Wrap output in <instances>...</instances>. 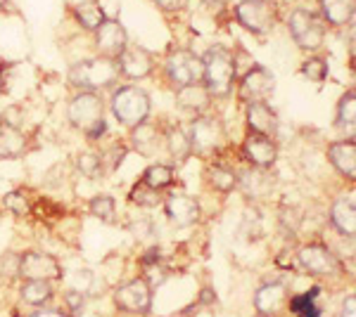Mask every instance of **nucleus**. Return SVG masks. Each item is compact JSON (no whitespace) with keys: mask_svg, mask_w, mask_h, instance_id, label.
<instances>
[{"mask_svg":"<svg viewBox=\"0 0 356 317\" xmlns=\"http://www.w3.org/2000/svg\"><path fill=\"white\" fill-rule=\"evenodd\" d=\"M74 17H76V22L86 28V31H97V26L107 19L105 12H102V8L95 3V0H83V3H79L76 8H74Z\"/></svg>","mask_w":356,"mask_h":317,"instance_id":"nucleus-28","label":"nucleus"},{"mask_svg":"<svg viewBox=\"0 0 356 317\" xmlns=\"http://www.w3.org/2000/svg\"><path fill=\"white\" fill-rule=\"evenodd\" d=\"M65 303H67V310H72L74 315L83 313V305H86V296H83V291L69 289V291L65 293Z\"/></svg>","mask_w":356,"mask_h":317,"instance_id":"nucleus-38","label":"nucleus"},{"mask_svg":"<svg viewBox=\"0 0 356 317\" xmlns=\"http://www.w3.org/2000/svg\"><path fill=\"white\" fill-rule=\"evenodd\" d=\"M152 3H157V8L166 10V12H176L186 5V0H152Z\"/></svg>","mask_w":356,"mask_h":317,"instance_id":"nucleus-39","label":"nucleus"},{"mask_svg":"<svg viewBox=\"0 0 356 317\" xmlns=\"http://www.w3.org/2000/svg\"><path fill=\"white\" fill-rule=\"evenodd\" d=\"M26 149V137L17 126H10L0 117V159H17Z\"/></svg>","mask_w":356,"mask_h":317,"instance_id":"nucleus-24","label":"nucleus"},{"mask_svg":"<svg viewBox=\"0 0 356 317\" xmlns=\"http://www.w3.org/2000/svg\"><path fill=\"white\" fill-rule=\"evenodd\" d=\"M159 142H164V135L159 132V128L150 121H143V123L134 126V132H131V145L138 154L143 157H154L159 149Z\"/></svg>","mask_w":356,"mask_h":317,"instance_id":"nucleus-19","label":"nucleus"},{"mask_svg":"<svg viewBox=\"0 0 356 317\" xmlns=\"http://www.w3.org/2000/svg\"><path fill=\"white\" fill-rule=\"evenodd\" d=\"M288 298L290 293L285 289V284L268 282V284L259 286V291L254 293V308L259 315H278L288 305Z\"/></svg>","mask_w":356,"mask_h":317,"instance_id":"nucleus-17","label":"nucleus"},{"mask_svg":"<svg viewBox=\"0 0 356 317\" xmlns=\"http://www.w3.org/2000/svg\"><path fill=\"white\" fill-rule=\"evenodd\" d=\"M245 119L250 126V132H259V135L273 137L278 132V117L266 102H250L245 109Z\"/></svg>","mask_w":356,"mask_h":317,"instance_id":"nucleus-18","label":"nucleus"},{"mask_svg":"<svg viewBox=\"0 0 356 317\" xmlns=\"http://www.w3.org/2000/svg\"><path fill=\"white\" fill-rule=\"evenodd\" d=\"M259 317H275V315H259Z\"/></svg>","mask_w":356,"mask_h":317,"instance_id":"nucleus-44","label":"nucleus"},{"mask_svg":"<svg viewBox=\"0 0 356 317\" xmlns=\"http://www.w3.org/2000/svg\"><path fill=\"white\" fill-rule=\"evenodd\" d=\"M321 12H323L325 24L347 26L354 22L356 0H321Z\"/></svg>","mask_w":356,"mask_h":317,"instance_id":"nucleus-23","label":"nucleus"},{"mask_svg":"<svg viewBox=\"0 0 356 317\" xmlns=\"http://www.w3.org/2000/svg\"><path fill=\"white\" fill-rule=\"evenodd\" d=\"M88 209H90V216H95L97 221H102V223L117 221V204H114V199L110 194H97V197H93Z\"/></svg>","mask_w":356,"mask_h":317,"instance_id":"nucleus-32","label":"nucleus"},{"mask_svg":"<svg viewBox=\"0 0 356 317\" xmlns=\"http://www.w3.org/2000/svg\"><path fill=\"white\" fill-rule=\"evenodd\" d=\"M164 211L176 228H191L200 221V204L191 194H169L164 199Z\"/></svg>","mask_w":356,"mask_h":317,"instance_id":"nucleus-16","label":"nucleus"},{"mask_svg":"<svg viewBox=\"0 0 356 317\" xmlns=\"http://www.w3.org/2000/svg\"><path fill=\"white\" fill-rule=\"evenodd\" d=\"M102 157L100 154H81L76 161V166H79V171L83 173V175H88V178H95V175H100L102 173Z\"/></svg>","mask_w":356,"mask_h":317,"instance_id":"nucleus-36","label":"nucleus"},{"mask_svg":"<svg viewBox=\"0 0 356 317\" xmlns=\"http://www.w3.org/2000/svg\"><path fill=\"white\" fill-rule=\"evenodd\" d=\"M164 71L169 83H174V88H186V85H197L204 78L202 69V57H197L191 50H171L169 57L164 62Z\"/></svg>","mask_w":356,"mask_h":317,"instance_id":"nucleus-5","label":"nucleus"},{"mask_svg":"<svg viewBox=\"0 0 356 317\" xmlns=\"http://www.w3.org/2000/svg\"><path fill=\"white\" fill-rule=\"evenodd\" d=\"M5 209L13 211L15 216H26L29 213V201L22 192H10L8 197H5Z\"/></svg>","mask_w":356,"mask_h":317,"instance_id":"nucleus-37","label":"nucleus"},{"mask_svg":"<svg viewBox=\"0 0 356 317\" xmlns=\"http://www.w3.org/2000/svg\"><path fill=\"white\" fill-rule=\"evenodd\" d=\"M114 303L129 315H147L152 310V286L147 284L145 277L124 282L114 291Z\"/></svg>","mask_w":356,"mask_h":317,"instance_id":"nucleus-8","label":"nucleus"},{"mask_svg":"<svg viewBox=\"0 0 356 317\" xmlns=\"http://www.w3.org/2000/svg\"><path fill=\"white\" fill-rule=\"evenodd\" d=\"M17 273L24 280H45L53 282L62 277V268L60 263L55 261L50 253H41V251H29L19 258L17 263Z\"/></svg>","mask_w":356,"mask_h":317,"instance_id":"nucleus-12","label":"nucleus"},{"mask_svg":"<svg viewBox=\"0 0 356 317\" xmlns=\"http://www.w3.org/2000/svg\"><path fill=\"white\" fill-rule=\"evenodd\" d=\"M321 296V286H314L307 293H297V296L288 298V308L290 313H295L297 317H321V308L316 305V298Z\"/></svg>","mask_w":356,"mask_h":317,"instance_id":"nucleus-27","label":"nucleus"},{"mask_svg":"<svg viewBox=\"0 0 356 317\" xmlns=\"http://www.w3.org/2000/svg\"><path fill=\"white\" fill-rule=\"evenodd\" d=\"M290 33L302 50H318L325 40V19L307 8H297L290 15Z\"/></svg>","mask_w":356,"mask_h":317,"instance_id":"nucleus-6","label":"nucleus"},{"mask_svg":"<svg viewBox=\"0 0 356 317\" xmlns=\"http://www.w3.org/2000/svg\"><path fill=\"white\" fill-rule=\"evenodd\" d=\"M302 270H307L314 277H328V275L340 273V261L325 244H304L300 253H297Z\"/></svg>","mask_w":356,"mask_h":317,"instance_id":"nucleus-11","label":"nucleus"},{"mask_svg":"<svg viewBox=\"0 0 356 317\" xmlns=\"http://www.w3.org/2000/svg\"><path fill=\"white\" fill-rule=\"evenodd\" d=\"M328 159L344 178L354 180V178H356V145H354V137H349V140H340V142H332V145L328 147Z\"/></svg>","mask_w":356,"mask_h":317,"instance_id":"nucleus-20","label":"nucleus"},{"mask_svg":"<svg viewBox=\"0 0 356 317\" xmlns=\"http://www.w3.org/2000/svg\"><path fill=\"white\" fill-rule=\"evenodd\" d=\"M129 45V33L122 26V22L117 19H105L95 31V48L100 57L107 60H117L124 53V48Z\"/></svg>","mask_w":356,"mask_h":317,"instance_id":"nucleus-13","label":"nucleus"},{"mask_svg":"<svg viewBox=\"0 0 356 317\" xmlns=\"http://www.w3.org/2000/svg\"><path fill=\"white\" fill-rule=\"evenodd\" d=\"M131 201H134V204H138V206H147V209H150V206H157L159 201H162V194L157 192V189H152V187H147L145 182H138V185L131 189Z\"/></svg>","mask_w":356,"mask_h":317,"instance_id":"nucleus-35","label":"nucleus"},{"mask_svg":"<svg viewBox=\"0 0 356 317\" xmlns=\"http://www.w3.org/2000/svg\"><path fill=\"white\" fill-rule=\"evenodd\" d=\"M243 157L257 169H271L278 159V147H275L273 137L259 135V132H247L243 142Z\"/></svg>","mask_w":356,"mask_h":317,"instance_id":"nucleus-15","label":"nucleus"},{"mask_svg":"<svg viewBox=\"0 0 356 317\" xmlns=\"http://www.w3.org/2000/svg\"><path fill=\"white\" fill-rule=\"evenodd\" d=\"M275 88V78L266 67L261 65H252L240 78V88L238 97L250 105V102H266V97L273 93Z\"/></svg>","mask_w":356,"mask_h":317,"instance_id":"nucleus-10","label":"nucleus"},{"mask_svg":"<svg viewBox=\"0 0 356 317\" xmlns=\"http://www.w3.org/2000/svg\"><path fill=\"white\" fill-rule=\"evenodd\" d=\"M119 76H122V74H119L117 60H107V57L83 60L69 69V83H72L74 88L90 90V93L112 88L119 80Z\"/></svg>","mask_w":356,"mask_h":317,"instance_id":"nucleus-3","label":"nucleus"},{"mask_svg":"<svg viewBox=\"0 0 356 317\" xmlns=\"http://www.w3.org/2000/svg\"><path fill=\"white\" fill-rule=\"evenodd\" d=\"M235 19L252 33H266L275 26L278 5L273 0H243L235 8Z\"/></svg>","mask_w":356,"mask_h":317,"instance_id":"nucleus-7","label":"nucleus"},{"mask_svg":"<svg viewBox=\"0 0 356 317\" xmlns=\"http://www.w3.org/2000/svg\"><path fill=\"white\" fill-rule=\"evenodd\" d=\"M202 5L209 12H221V10L226 8V0H202Z\"/></svg>","mask_w":356,"mask_h":317,"instance_id":"nucleus-42","label":"nucleus"},{"mask_svg":"<svg viewBox=\"0 0 356 317\" xmlns=\"http://www.w3.org/2000/svg\"><path fill=\"white\" fill-rule=\"evenodd\" d=\"M150 95L138 85H122L112 93V114L119 123L138 126L150 117Z\"/></svg>","mask_w":356,"mask_h":317,"instance_id":"nucleus-4","label":"nucleus"},{"mask_svg":"<svg viewBox=\"0 0 356 317\" xmlns=\"http://www.w3.org/2000/svg\"><path fill=\"white\" fill-rule=\"evenodd\" d=\"M209 178V185L216 189V192H231V189L238 187V173H235L231 166H223V164H214L207 173Z\"/></svg>","mask_w":356,"mask_h":317,"instance_id":"nucleus-29","label":"nucleus"},{"mask_svg":"<svg viewBox=\"0 0 356 317\" xmlns=\"http://www.w3.org/2000/svg\"><path fill=\"white\" fill-rule=\"evenodd\" d=\"M3 5H5V0H0V10H3Z\"/></svg>","mask_w":356,"mask_h":317,"instance_id":"nucleus-43","label":"nucleus"},{"mask_svg":"<svg viewBox=\"0 0 356 317\" xmlns=\"http://www.w3.org/2000/svg\"><path fill=\"white\" fill-rule=\"evenodd\" d=\"M330 221L337 230L344 234V237L352 239L356 232V201L354 194H344L332 204L330 209Z\"/></svg>","mask_w":356,"mask_h":317,"instance_id":"nucleus-21","label":"nucleus"},{"mask_svg":"<svg viewBox=\"0 0 356 317\" xmlns=\"http://www.w3.org/2000/svg\"><path fill=\"white\" fill-rule=\"evenodd\" d=\"M268 169H257V166H252V169L243 171L238 175V187H243V192L247 197H266L268 192L273 189V178L266 173Z\"/></svg>","mask_w":356,"mask_h":317,"instance_id":"nucleus-22","label":"nucleus"},{"mask_svg":"<svg viewBox=\"0 0 356 317\" xmlns=\"http://www.w3.org/2000/svg\"><path fill=\"white\" fill-rule=\"evenodd\" d=\"M143 182H145L147 187L162 192V189L171 187V182H174V169L166 164H152L150 169L143 173Z\"/></svg>","mask_w":356,"mask_h":317,"instance_id":"nucleus-30","label":"nucleus"},{"mask_svg":"<svg viewBox=\"0 0 356 317\" xmlns=\"http://www.w3.org/2000/svg\"><path fill=\"white\" fill-rule=\"evenodd\" d=\"M67 119L74 128L86 132L88 140H97L105 135L107 123H105V102L97 93L90 90H81L72 97L67 107Z\"/></svg>","mask_w":356,"mask_h":317,"instance_id":"nucleus-2","label":"nucleus"},{"mask_svg":"<svg viewBox=\"0 0 356 317\" xmlns=\"http://www.w3.org/2000/svg\"><path fill=\"white\" fill-rule=\"evenodd\" d=\"M164 145H166L169 154L176 161H183V159L188 157V154L193 152V149H191V140H188V132L183 130V128H178V126H176V128H171L164 135Z\"/></svg>","mask_w":356,"mask_h":317,"instance_id":"nucleus-31","label":"nucleus"},{"mask_svg":"<svg viewBox=\"0 0 356 317\" xmlns=\"http://www.w3.org/2000/svg\"><path fill=\"white\" fill-rule=\"evenodd\" d=\"M117 67H119V74H122V76L140 80L152 74L154 57L150 50L143 48V45H126L124 53L117 57Z\"/></svg>","mask_w":356,"mask_h":317,"instance_id":"nucleus-14","label":"nucleus"},{"mask_svg":"<svg viewBox=\"0 0 356 317\" xmlns=\"http://www.w3.org/2000/svg\"><path fill=\"white\" fill-rule=\"evenodd\" d=\"M354 121H356V95L354 90H347L340 100V107H337V126L352 130Z\"/></svg>","mask_w":356,"mask_h":317,"instance_id":"nucleus-33","label":"nucleus"},{"mask_svg":"<svg viewBox=\"0 0 356 317\" xmlns=\"http://www.w3.org/2000/svg\"><path fill=\"white\" fill-rule=\"evenodd\" d=\"M19 296L24 303L36 305V308H43L45 303L53 301L55 291H53V284L45 282V280H26L19 289Z\"/></svg>","mask_w":356,"mask_h":317,"instance_id":"nucleus-26","label":"nucleus"},{"mask_svg":"<svg viewBox=\"0 0 356 317\" xmlns=\"http://www.w3.org/2000/svg\"><path fill=\"white\" fill-rule=\"evenodd\" d=\"M191 149L197 154H211L226 142V128L216 117H197L188 130Z\"/></svg>","mask_w":356,"mask_h":317,"instance_id":"nucleus-9","label":"nucleus"},{"mask_svg":"<svg viewBox=\"0 0 356 317\" xmlns=\"http://www.w3.org/2000/svg\"><path fill=\"white\" fill-rule=\"evenodd\" d=\"M342 317H356V296H347V301L342 305Z\"/></svg>","mask_w":356,"mask_h":317,"instance_id":"nucleus-41","label":"nucleus"},{"mask_svg":"<svg viewBox=\"0 0 356 317\" xmlns=\"http://www.w3.org/2000/svg\"><path fill=\"white\" fill-rule=\"evenodd\" d=\"M176 100L178 105L188 112H195V114H202L211 102V95L207 93V88L202 83L197 85H186V88H178L176 90Z\"/></svg>","mask_w":356,"mask_h":317,"instance_id":"nucleus-25","label":"nucleus"},{"mask_svg":"<svg viewBox=\"0 0 356 317\" xmlns=\"http://www.w3.org/2000/svg\"><path fill=\"white\" fill-rule=\"evenodd\" d=\"M26 317H72V315L60 308H45V310H33V313Z\"/></svg>","mask_w":356,"mask_h":317,"instance_id":"nucleus-40","label":"nucleus"},{"mask_svg":"<svg viewBox=\"0 0 356 317\" xmlns=\"http://www.w3.org/2000/svg\"><path fill=\"white\" fill-rule=\"evenodd\" d=\"M204 78L202 85L211 97H228L233 93V83L238 78L233 53L223 45H211L202 55Z\"/></svg>","mask_w":356,"mask_h":317,"instance_id":"nucleus-1","label":"nucleus"},{"mask_svg":"<svg viewBox=\"0 0 356 317\" xmlns=\"http://www.w3.org/2000/svg\"><path fill=\"white\" fill-rule=\"evenodd\" d=\"M302 74L307 76L312 83H323L328 78V62L323 57H309L302 65Z\"/></svg>","mask_w":356,"mask_h":317,"instance_id":"nucleus-34","label":"nucleus"}]
</instances>
